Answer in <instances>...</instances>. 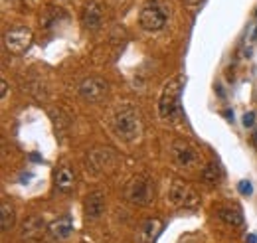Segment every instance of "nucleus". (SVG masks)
I'll return each instance as SVG.
<instances>
[{
	"label": "nucleus",
	"mask_w": 257,
	"mask_h": 243,
	"mask_svg": "<svg viewBox=\"0 0 257 243\" xmlns=\"http://www.w3.org/2000/svg\"><path fill=\"white\" fill-rule=\"evenodd\" d=\"M111 129L113 133L125 141V143H135L143 135V119L141 113L133 105H121L115 109L113 119H111Z\"/></svg>",
	"instance_id": "obj_1"
},
{
	"label": "nucleus",
	"mask_w": 257,
	"mask_h": 243,
	"mask_svg": "<svg viewBox=\"0 0 257 243\" xmlns=\"http://www.w3.org/2000/svg\"><path fill=\"white\" fill-rule=\"evenodd\" d=\"M182 87H184V77L182 75H176V77L168 79V83L162 89L161 101H159V115H161V119L172 121V119L178 117Z\"/></svg>",
	"instance_id": "obj_2"
},
{
	"label": "nucleus",
	"mask_w": 257,
	"mask_h": 243,
	"mask_svg": "<svg viewBox=\"0 0 257 243\" xmlns=\"http://www.w3.org/2000/svg\"><path fill=\"white\" fill-rule=\"evenodd\" d=\"M125 200L135 206H149L155 198V182L147 174L133 176L125 186Z\"/></svg>",
	"instance_id": "obj_3"
},
{
	"label": "nucleus",
	"mask_w": 257,
	"mask_h": 243,
	"mask_svg": "<svg viewBox=\"0 0 257 243\" xmlns=\"http://www.w3.org/2000/svg\"><path fill=\"white\" fill-rule=\"evenodd\" d=\"M139 24L147 32H157L162 30L166 24V12L159 2L149 0L143 4L141 12H139Z\"/></svg>",
	"instance_id": "obj_4"
},
{
	"label": "nucleus",
	"mask_w": 257,
	"mask_h": 243,
	"mask_svg": "<svg viewBox=\"0 0 257 243\" xmlns=\"http://www.w3.org/2000/svg\"><path fill=\"white\" fill-rule=\"evenodd\" d=\"M32 40H34V34L30 28H26V26H14V28H10V30L4 34V48L10 54L20 56V54H24L32 46Z\"/></svg>",
	"instance_id": "obj_5"
},
{
	"label": "nucleus",
	"mask_w": 257,
	"mask_h": 243,
	"mask_svg": "<svg viewBox=\"0 0 257 243\" xmlns=\"http://www.w3.org/2000/svg\"><path fill=\"white\" fill-rule=\"evenodd\" d=\"M170 154H172L174 164L180 168H194L200 160V154L196 151V147L190 145L188 141H174Z\"/></svg>",
	"instance_id": "obj_6"
},
{
	"label": "nucleus",
	"mask_w": 257,
	"mask_h": 243,
	"mask_svg": "<svg viewBox=\"0 0 257 243\" xmlns=\"http://www.w3.org/2000/svg\"><path fill=\"white\" fill-rule=\"evenodd\" d=\"M109 93V83L103 79V77H85L81 83H79V95L85 99V101H91V103H99L107 97Z\"/></svg>",
	"instance_id": "obj_7"
},
{
	"label": "nucleus",
	"mask_w": 257,
	"mask_h": 243,
	"mask_svg": "<svg viewBox=\"0 0 257 243\" xmlns=\"http://www.w3.org/2000/svg\"><path fill=\"white\" fill-rule=\"evenodd\" d=\"M115 162V152L111 149H103V147H97L93 151L85 156V168L93 174H101L105 172L107 168H111Z\"/></svg>",
	"instance_id": "obj_8"
},
{
	"label": "nucleus",
	"mask_w": 257,
	"mask_h": 243,
	"mask_svg": "<svg viewBox=\"0 0 257 243\" xmlns=\"http://www.w3.org/2000/svg\"><path fill=\"white\" fill-rule=\"evenodd\" d=\"M170 202L178 208H194L198 206V194L194 192L188 184H184L182 180H174L170 186Z\"/></svg>",
	"instance_id": "obj_9"
},
{
	"label": "nucleus",
	"mask_w": 257,
	"mask_h": 243,
	"mask_svg": "<svg viewBox=\"0 0 257 243\" xmlns=\"http://www.w3.org/2000/svg\"><path fill=\"white\" fill-rule=\"evenodd\" d=\"M48 231V225L44 221V217L40 215H30L24 219L22 227H20V237L26 241H38L42 239V235Z\"/></svg>",
	"instance_id": "obj_10"
},
{
	"label": "nucleus",
	"mask_w": 257,
	"mask_h": 243,
	"mask_svg": "<svg viewBox=\"0 0 257 243\" xmlns=\"http://www.w3.org/2000/svg\"><path fill=\"white\" fill-rule=\"evenodd\" d=\"M103 18H105L103 6L99 2H89L85 6V10H83V18H81L83 28L85 30H99L101 24H103Z\"/></svg>",
	"instance_id": "obj_11"
},
{
	"label": "nucleus",
	"mask_w": 257,
	"mask_h": 243,
	"mask_svg": "<svg viewBox=\"0 0 257 243\" xmlns=\"http://www.w3.org/2000/svg\"><path fill=\"white\" fill-rule=\"evenodd\" d=\"M83 208H85V215L89 219H99L103 215V212H105V196H103V192L97 190V192L87 194Z\"/></svg>",
	"instance_id": "obj_12"
},
{
	"label": "nucleus",
	"mask_w": 257,
	"mask_h": 243,
	"mask_svg": "<svg viewBox=\"0 0 257 243\" xmlns=\"http://www.w3.org/2000/svg\"><path fill=\"white\" fill-rule=\"evenodd\" d=\"M162 231V221L159 217H149L139 229V243H155Z\"/></svg>",
	"instance_id": "obj_13"
},
{
	"label": "nucleus",
	"mask_w": 257,
	"mask_h": 243,
	"mask_svg": "<svg viewBox=\"0 0 257 243\" xmlns=\"http://www.w3.org/2000/svg\"><path fill=\"white\" fill-rule=\"evenodd\" d=\"M48 233L54 237V239H67L71 233H73V221L64 215V217H58L56 221H52L50 225H48Z\"/></svg>",
	"instance_id": "obj_14"
},
{
	"label": "nucleus",
	"mask_w": 257,
	"mask_h": 243,
	"mask_svg": "<svg viewBox=\"0 0 257 243\" xmlns=\"http://www.w3.org/2000/svg\"><path fill=\"white\" fill-rule=\"evenodd\" d=\"M75 186V172L69 166H62L56 172V188L60 192H69Z\"/></svg>",
	"instance_id": "obj_15"
},
{
	"label": "nucleus",
	"mask_w": 257,
	"mask_h": 243,
	"mask_svg": "<svg viewBox=\"0 0 257 243\" xmlns=\"http://www.w3.org/2000/svg\"><path fill=\"white\" fill-rule=\"evenodd\" d=\"M218 217L224 221L225 225H231V227L243 225V215H241L239 210H235V208H222L218 212Z\"/></svg>",
	"instance_id": "obj_16"
},
{
	"label": "nucleus",
	"mask_w": 257,
	"mask_h": 243,
	"mask_svg": "<svg viewBox=\"0 0 257 243\" xmlns=\"http://www.w3.org/2000/svg\"><path fill=\"white\" fill-rule=\"evenodd\" d=\"M14 217H16L14 208L8 202H2V206H0V225H2V231H8V229L14 227Z\"/></svg>",
	"instance_id": "obj_17"
},
{
	"label": "nucleus",
	"mask_w": 257,
	"mask_h": 243,
	"mask_svg": "<svg viewBox=\"0 0 257 243\" xmlns=\"http://www.w3.org/2000/svg\"><path fill=\"white\" fill-rule=\"evenodd\" d=\"M202 178H204V182L208 184V186H216V184L220 182V178H222V170H220V166H218L216 162L206 164V168L202 170Z\"/></svg>",
	"instance_id": "obj_18"
},
{
	"label": "nucleus",
	"mask_w": 257,
	"mask_h": 243,
	"mask_svg": "<svg viewBox=\"0 0 257 243\" xmlns=\"http://www.w3.org/2000/svg\"><path fill=\"white\" fill-rule=\"evenodd\" d=\"M237 188H239V192H241L243 196H249V194L253 192V188H251V184L247 182V180H241V182H239V186H237Z\"/></svg>",
	"instance_id": "obj_19"
},
{
	"label": "nucleus",
	"mask_w": 257,
	"mask_h": 243,
	"mask_svg": "<svg viewBox=\"0 0 257 243\" xmlns=\"http://www.w3.org/2000/svg\"><path fill=\"white\" fill-rule=\"evenodd\" d=\"M253 123H255V113H245L243 125H245V127H253Z\"/></svg>",
	"instance_id": "obj_20"
},
{
	"label": "nucleus",
	"mask_w": 257,
	"mask_h": 243,
	"mask_svg": "<svg viewBox=\"0 0 257 243\" xmlns=\"http://www.w3.org/2000/svg\"><path fill=\"white\" fill-rule=\"evenodd\" d=\"M200 2H202V0H184V4H186L188 8H196Z\"/></svg>",
	"instance_id": "obj_21"
},
{
	"label": "nucleus",
	"mask_w": 257,
	"mask_h": 243,
	"mask_svg": "<svg viewBox=\"0 0 257 243\" xmlns=\"http://www.w3.org/2000/svg\"><path fill=\"white\" fill-rule=\"evenodd\" d=\"M0 85H2V99H4V97H6V91H8V83H6V79H2Z\"/></svg>",
	"instance_id": "obj_22"
},
{
	"label": "nucleus",
	"mask_w": 257,
	"mask_h": 243,
	"mask_svg": "<svg viewBox=\"0 0 257 243\" xmlns=\"http://www.w3.org/2000/svg\"><path fill=\"white\" fill-rule=\"evenodd\" d=\"M247 241H249V243H255V241H257V237L253 235V233H251V235H247Z\"/></svg>",
	"instance_id": "obj_23"
}]
</instances>
